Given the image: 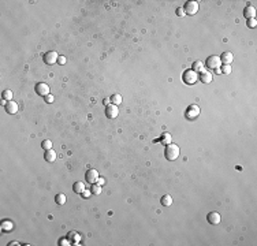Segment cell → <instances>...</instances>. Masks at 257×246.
<instances>
[{"mask_svg": "<svg viewBox=\"0 0 257 246\" xmlns=\"http://www.w3.org/2000/svg\"><path fill=\"white\" fill-rule=\"evenodd\" d=\"M179 146L175 145V144H168V145L166 146V151H164V154H166V159L170 161L172 160H177L178 156H179Z\"/></svg>", "mask_w": 257, "mask_h": 246, "instance_id": "1", "label": "cell"}, {"mask_svg": "<svg viewBox=\"0 0 257 246\" xmlns=\"http://www.w3.org/2000/svg\"><path fill=\"white\" fill-rule=\"evenodd\" d=\"M182 79H183V82L187 83V85H193V83H196V81L198 79V75L194 70H186L182 75Z\"/></svg>", "mask_w": 257, "mask_h": 246, "instance_id": "2", "label": "cell"}, {"mask_svg": "<svg viewBox=\"0 0 257 246\" xmlns=\"http://www.w3.org/2000/svg\"><path fill=\"white\" fill-rule=\"evenodd\" d=\"M186 118L189 119V120H193V119H196L198 115H200V107H198L197 104H192L189 108L186 110Z\"/></svg>", "mask_w": 257, "mask_h": 246, "instance_id": "3", "label": "cell"}, {"mask_svg": "<svg viewBox=\"0 0 257 246\" xmlns=\"http://www.w3.org/2000/svg\"><path fill=\"white\" fill-rule=\"evenodd\" d=\"M207 67L211 68V70H218V68H220V64H222V62H220V58L219 56H209L207 59Z\"/></svg>", "mask_w": 257, "mask_h": 246, "instance_id": "4", "label": "cell"}, {"mask_svg": "<svg viewBox=\"0 0 257 246\" xmlns=\"http://www.w3.org/2000/svg\"><path fill=\"white\" fill-rule=\"evenodd\" d=\"M183 10H185V12H186L187 15H194V14H197V11H198V3L197 2H186Z\"/></svg>", "mask_w": 257, "mask_h": 246, "instance_id": "5", "label": "cell"}, {"mask_svg": "<svg viewBox=\"0 0 257 246\" xmlns=\"http://www.w3.org/2000/svg\"><path fill=\"white\" fill-rule=\"evenodd\" d=\"M85 178H86V182H89V183H97V181H99V172L96 171V170H88L86 171V175H85Z\"/></svg>", "mask_w": 257, "mask_h": 246, "instance_id": "6", "label": "cell"}, {"mask_svg": "<svg viewBox=\"0 0 257 246\" xmlns=\"http://www.w3.org/2000/svg\"><path fill=\"white\" fill-rule=\"evenodd\" d=\"M44 62L47 63V64H53V63H56L58 62V59H59V55L55 52V51H49V52H47V54L44 55Z\"/></svg>", "mask_w": 257, "mask_h": 246, "instance_id": "7", "label": "cell"}, {"mask_svg": "<svg viewBox=\"0 0 257 246\" xmlns=\"http://www.w3.org/2000/svg\"><path fill=\"white\" fill-rule=\"evenodd\" d=\"M118 114H119L118 105H115V104H109V105H107V108H105L107 118L114 119V118H116V116H118Z\"/></svg>", "mask_w": 257, "mask_h": 246, "instance_id": "8", "label": "cell"}, {"mask_svg": "<svg viewBox=\"0 0 257 246\" xmlns=\"http://www.w3.org/2000/svg\"><path fill=\"white\" fill-rule=\"evenodd\" d=\"M36 93H37L39 96H44L45 97L47 95H49V86L44 82L37 83V85H36Z\"/></svg>", "mask_w": 257, "mask_h": 246, "instance_id": "9", "label": "cell"}, {"mask_svg": "<svg viewBox=\"0 0 257 246\" xmlns=\"http://www.w3.org/2000/svg\"><path fill=\"white\" fill-rule=\"evenodd\" d=\"M207 220L211 223V224H219L220 223V215L218 212H209L207 216Z\"/></svg>", "mask_w": 257, "mask_h": 246, "instance_id": "10", "label": "cell"}, {"mask_svg": "<svg viewBox=\"0 0 257 246\" xmlns=\"http://www.w3.org/2000/svg\"><path fill=\"white\" fill-rule=\"evenodd\" d=\"M6 111L8 114H17L18 112V104L12 100L8 101V103L6 104Z\"/></svg>", "mask_w": 257, "mask_h": 246, "instance_id": "11", "label": "cell"}, {"mask_svg": "<svg viewBox=\"0 0 257 246\" xmlns=\"http://www.w3.org/2000/svg\"><path fill=\"white\" fill-rule=\"evenodd\" d=\"M220 58V62L222 63H224V64H230L231 62H233V54L231 52H223V55L222 56H219Z\"/></svg>", "mask_w": 257, "mask_h": 246, "instance_id": "12", "label": "cell"}, {"mask_svg": "<svg viewBox=\"0 0 257 246\" xmlns=\"http://www.w3.org/2000/svg\"><path fill=\"white\" fill-rule=\"evenodd\" d=\"M44 157H45V160H47L48 163H52V161L56 160V152L53 151V149H49V151L45 152Z\"/></svg>", "mask_w": 257, "mask_h": 246, "instance_id": "13", "label": "cell"}, {"mask_svg": "<svg viewBox=\"0 0 257 246\" xmlns=\"http://www.w3.org/2000/svg\"><path fill=\"white\" fill-rule=\"evenodd\" d=\"M243 15H245L248 19L254 18V17H256V8H254L253 6H248L245 8V11H243Z\"/></svg>", "mask_w": 257, "mask_h": 246, "instance_id": "14", "label": "cell"}, {"mask_svg": "<svg viewBox=\"0 0 257 246\" xmlns=\"http://www.w3.org/2000/svg\"><path fill=\"white\" fill-rule=\"evenodd\" d=\"M200 79L204 83H209L211 81H212V74H211L209 71H201L200 73Z\"/></svg>", "mask_w": 257, "mask_h": 246, "instance_id": "15", "label": "cell"}, {"mask_svg": "<svg viewBox=\"0 0 257 246\" xmlns=\"http://www.w3.org/2000/svg\"><path fill=\"white\" fill-rule=\"evenodd\" d=\"M73 189H74L75 193H78V194H82V192L86 189V187H85V183H83V182H75V183L73 185Z\"/></svg>", "mask_w": 257, "mask_h": 246, "instance_id": "16", "label": "cell"}, {"mask_svg": "<svg viewBox=\"0 0 257 246\" xmlns=\"http://www.w3.org/2000/svg\"><path fill=\"white\" fill-rule=\"evenodd\" d=\"M159 141L163 144V145H168V144H171V134L170 133L161 134V137L159 138Z\"/></svg>", "mask_w": 257, "mask_h": 246, "instance_id": "17", "label": "cell"}, {"mask_svg": "<svg viewBox=\"0 0 257 246\" xmlns=\"http://www.w3.org/2000/svg\"><path fill=\"white\" fill-rule=\"evenodd\" d=\"M171 204H172V197L171 196L166 194V196L161 197V205H164V207H170Z\"/></svg>", "mask_w": 257, "mask_h": 246, "instance_id": "18", "label": "cell"}, {"mask_svg": "<svg viewBox=\"0 0 257 246\" xmlns=\"http://www.w3.org/2000/svg\"><path fill=\"white\" fill-rule=\"evenodd\" d=\"M193 70H194L196 73H201L204 71V64H202V62H200V60H197V62L193 63Z\"/></svg>", "mask_w": 257, "mask_h": 246, "instance_id": "19", "label": "cell"}, {"mask_svg": "<svg viewBox=\"0 0 257 246\" xmlns=\"http://www.w3.org/2000/svg\"><path fill=\"white\" fill-rule=\"evenodd\" d=\"M111 103L115 104V105H119V104L122 103V96L118 95V93H116V95H114L112 97H111Z\"/></svg>", "mask_w": 257, "mask_h": 246, "instance_id": "20", "label": "cell"}, {"mask_svg": "<svg viewBox=\"0 0 257 246\" xmlns=\"http://www.w3.org/2000/svg\"><path fill=\"white\" fill-rule=\"evenodd\" d=\"M55 201H56V204L63 205L66 202V196H64V194H58V196L55 197Z\"/></svg>", "mask_w": 257, "mask_h": 246, "instance_id": "21", "label": "cell"}, {"mask_svg": "<svg viewBox=\"0 0 257 246\" xmlns=\"http://www.w3.org/2000/svg\"><path fill=\"white\" fill-rule=\"evenodd\" d=\"M2 96H3V98H4V100H7V101H11V100H12V92H11L10 89L4 90Z\"/></svg>", "mask_w": 257, "mask_h": 246, "instance_id": "22", "label": "cell"}, {"mask_svg": "<svg viewBox=\"0 0 257 246\" xmlns=\"http://www.w3.org/2000/svg\"><path fill=\"white\" fill-rule=\"evenodd\" d=\"M41 146L45 149V151H49V149H52V141H49V139H45V141H42Z\"/></svg>", "mask_w": 257, "mask_h": 246, "instance_id": "23", "label": "cell"}, {"mask_svg": "<svg viewBox=\"0 0 257 246\" xmlns=\"http://www.w3.org/2000/svg\"><path fill=\"white\" fill-rule=\"evenodd\" d=\"M11 228H12V223L10 222V220L3 222V224H2V230H3V231H4V230H8V231H10Z\"/></svg>", "mask_w": 257, "mask_h": 246, "instance_id": "24", "label": "cell"}, {"mask_svg": "<svg viewBox=\"0 0 257 246\" xmlns=\"http://www.w3.org/2000/svg\"><path fill=\"white\" fill-rule=\"evenodd\" d=\"M92 193H93V194H100V193H101V187H100V185L93 183V186H92Z\"/></svg>", "mask_w": 257, "mask_h": 246, "instance_id": "25", "label": "cell"}, {"mask_svg": "<svg viewBox=\"0 0 257 246\" xmlns=\"http://www.w3.org/2000/svg\"><path fill=\"white\" fill-rule=\"evenodd\" d=\"M248 26H249V27H256V26H257V21H256V18H250V19H248Z\"/></svg>", "mask_w": 257, "mask_h": 246, "instance_id": "26", "label": "cell"}, {"mask_svg": "<svg viewBox=\"0 0 257 246\" xmlns=\"http://www.w3.org/2000/svg\"><path fill=\"white\" fill-rule=\"evenodd\" d=\"M222 73H224V74H230V73H231V67H230V64H224V67H223Z\"/></svg>", "mask_w": 257, "mask_h": 246, "instance_id": "27", "label": "cell"}, {"mask_svg": "<svg viewBox=\"0 0 257 246\" xmlns=\"http://www.w3.org/2000/svg\"><path fill=\"white\" fill-rule=\"evenodd\" d=\"M177 15L178 17H183V15H186V12H185V10L182 7H179V8H177Z\"/></svg>", "mask_w": 257, "mask_h": 246, "instance_id": "28", "label": "cell"}, {"mask_svg": "<svg viewBox=\"0 0 257 246\" xmlns=\"http://www.w3.org/2000/svg\"><path fill=\"white\" fill-rule=\"evenodd\" d=\"M58 63L63 66V64L66 63V58H64V56H59V59H58Z\"/></svg>", "mask_w": 257, "mask_h": 246, "instance_id": "29", "label": "cell"}, {"mask_svg": "<svg viewBox=\"0 0 257 246\" xmlns=\"http://www.w3.org/2000/svg\"><path fill=\"white\" fill-rule=\"evenodd\" d=\"M45 101H47V103H52V101H53V96L47 95V96H45Z\"/></svg>", "mask_w": 257, "mask_h": 246, "instance_id": "30", "label": "cell"}, {"mask_svg": "<svg viewBox=\"0 0 257 246\" xmlns=\"http://www.w3.org/2000/svg\"><path fill=\"white\" fill-rule=\"evenodd\" d=\"M90 193H92V192H89V190L85 189V190L82 192V196H83V197H89V196H90Z\"/></svg>", "mask_w": 257, "mask_h": 246, "instance_id": "31", "label": "cell"}, {"mask_svg": "<svg viewBox=\"0 0 257 246\" xmlns=\"http://www.w3.org/2000/svg\"><path fill=\"white\" fill-rule=\"evenodd\" d=\"M109 103H111V98H104V104L105 105H109Z\"/></svg>", "mask_w": 257, "mask_h": 246, "instance_id": "32", "label": "cell"}, {"mask_svg": "<svg viewBox=\"0 0 257 246\" xmlns=\"http://www.w3.org/2000/svg\"><path fill=\"white\" fill-rule=\"evenodd\" d=\"M104 182H105V181H104L103 178H99V181H97V185H103Z\"/></svg>", "mask_w": 257, "mask_h": 246, "instance_id": "33", "label": "cell"}, {"mask_svg": "<svg viewBox=\"0 0 257 246\" xmlns=\"http://www.w3.org/2000/svg\"><path fill=\"white\" fill-rule=\"evenodd\" d=\"M62 245H70V243H68V241H66V239L63 241V239H62Z\"/></svg>", "mask_w": 257, "mask_h": 246, "instance_id": "34", "label": "cell"}]
</instances>
